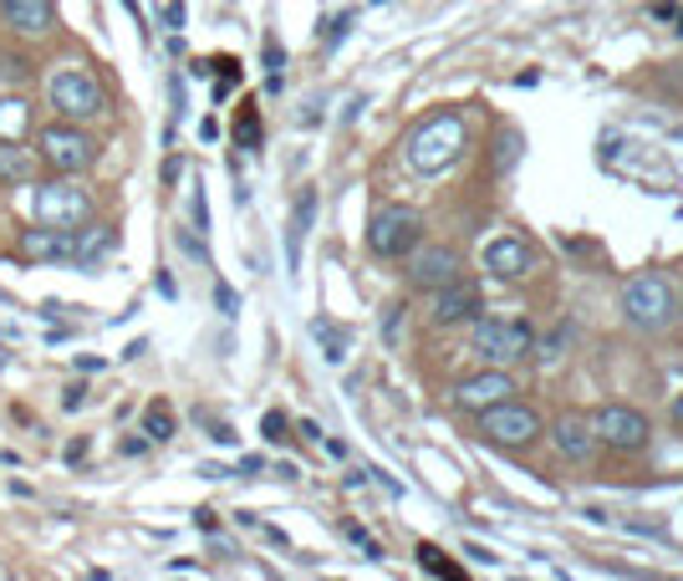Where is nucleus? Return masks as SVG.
I'll return each mask as SVG.
<instances>
[{"mask_svg": "<svg viewBox=\"0 0 683 581\" xmlns=\"http://www.w3.org/2000/svg\"><path fill=\"white\" fill-rule=\"evenodd\" d=\"M31 179V159L15 144H0V184H21Z\"/></svg>", "mask_w": 683, "mask_h": 581, "instance_id": "21", "label": "nucleus"}, {"mask_svg": "<svg viewBox=\"0 0 683 581\" xmlns=\"http://www.w3.org/2000/svg\"><path fill=\"white\" fill-rule=\"evenodd\" d=\"M0 77H27V62H15V56H0Z\"/></svg>", "mask_w": 683, "mask_h": 581, "instance_id": "27", "label": "nucleus"}, {"mask_svg": "<svg viewBox=\"0 0 683 581\" xmlns=\"http://www.w3.org/2000/svg\"><path fill=\"white\" fill-rule=\"evenodd\" d=\"M515 388H511V378L505 372H480V378H464L460 383V403L464 409H480L485 413L490 403H500V398H511Z\"/></svg>", "mask_w": 683, "mask_h": 581, "instance_id": "13", "label": "nucleus"}, {"mask_svg": "<svg viewBox=\"0 0 683 581\" xmlns=\"http://www.w3.org/2000/svg\"><path fill=\"white\" fill-rule=\"evenodd\" d=\"M41 159L52 163L56 173H82L87 163L97 159V144L82 128L56 123V128H41Z\"/></svg>", "mask_w": 683, "mask_h": 581, "instance_id": "6", "label": "nucleus"}, {"mask_svg": "<svg viewBox=\"0 0 683 581\" xmlns=\"http://www.w3.org/2000/svg\"><path fill=\"white\" fill-rule=\"evenodd\" d=\"M87 459V439H77V444H66V464H82Z\"/></svg>", "mask_w": 683, "mask_h": 581, "instance_id": "29", "label": "nucleus"}, {"mask_svg": "<svg viewBox=\"0 0 683 581\" xmlns=\"http://www.w3.org/2000/svg\"><path fill=\"white\" fill-rule=\"evenodd\" d=\"M27 128H31V103L6 97V103H0V144H21Z\"/></svg>", "mask_w": 683, "mask_h": 581, "instance_id": "18", "label": "nucleus"}, {"mask_svg": "<svg viewBox=\"0 0 683 581\" xmlns=\"http://www.w3.org/2000/svg\"><path fill=\"white\" fill-rule=\"evenodd\" d=\"M52 0H6V21H11L21 36H46L52 31Z\"/></svg>", "mask_w": 683, "mask_h": 581, "instance_id": "14", "label": "nucleus"}, {"mask_svg": "<svg viewBox=\"0 0 683 581\" xmlns=\"http://www.w3.org/2000/svg\"><path fill=\"white\" fill-rule=\"evenodd\" d=\"M46 97H52V107L62 118H97L103 113V82L87 66H62L52 77V87H46Z\"/></svg>", "mask_w": 683, "mask_h": 581, "instance_id": "3", "label": "nucleus"}, {"mask_svg": "<svg viewBox=\"0 0 683 581\" xmlns=\"http://www.w3.org/2000/svg\"><path fill=\"white\" fill-rule=\"evenodd\" d=\"M235 138H240V148H261V113L255 107H240V123H235Z\"/></svg>", "mask_w": 683, "mask_h": 581, "instance_id": "24", "label": "nucleus"}, {"mask_svg": "<svg viewBox=\"0 0 683 581\" xmlns=\"http://www.w3.org/2000/svg\"><path fill=\"white\" fill-rule=\"evenodd\" d=\"M419 567H423V571H434V577H449V581H460V577H464L454 561H444V551H439V546H419Z\"/></svg>", "mask_w": 683, "mask_h": 581, "instance_id": "23", "label": "nucleus"}, {"mask_svg": "<svg viewBox=\"0 0 683 581\" xmlns=\"http://www.w3.org/2000/svg\"><path fill=\"white\" fill-rule=\"evenodd\" d=\"M622 306H628V317L638 321V327H663V321L679 311V296H673L669 276L643 271V276L628 281V296H622Z\"/></svg>", "mask_w": 683, "mask_h": 581, "instance_id": "4", "label": "nucleus"}, {"mask_svg": "<svg viewBox=\"0 0 683 581\" xmlns=\"http://www.w3.org/2000/svg\"><path fill=\"white\" fill-rule=\"evenodd\" d=\"M591 434L602 439V444H612V450H643L648 444V419L638 409L607 403V409L597 413V423H591Z\"/></svg>", "mask_w": 683, "mask_h": 581, "instance_id": "8", "label": "nucleus"}, {"mask_svg": "<svg viewBox=\"0 0 683 581\" xmlns=\"http://www.w3.org/2000/svg\"><path fill=\"white\" fill-rule=\"evenodd\" d=\"M31 210H36V225L46 230H82V220L93 214V199L77 184H41Z\"/></svg>", "mask_w": 683, "mask_h": 581, "instance_id": "5", "label": "nucleus"}, {"mask_svg": "<svg viewBox=\"0 0 683 581\" xmlns=\"http://www.w3.org/2000/svg\"><path fill=\"white\" fill-rule=\"evenodd\" d=\"M419 235H423V220H419V210H408V204H382L368 225V245H372V255H382V261L408 255L413 245H419Z\"/></svg>", "mask_w": 683, "mask_h": 581, "instance_id": "2", "label": "nucleus"}, {"mask_svg": "<svg viewBox=\"0 0 683 581\" xmlns=\"http://www.w3.org/2000/svg\"><path fill=\"white\" fill-rule=\"evenodd\" d=\"M195 526L199 530H214V510H195Z\"/></svg>", "mask_w": 683, "mask_h": 581, "instance_id": "30", "label": "nucleus"}, {"mask_svg": "<svg viewBox=\"0 0 683 581\" xmlns=\"http://www.w3.org/2000/svg\"><path fill=\"white\" fill-rule=\"evenodd\" d=\"M144 434L154 439V444H164V439H174V409L164 403V398H154L144 409Z\"/></svg>", "mask_w": 683, "mask_h": 581, "instance_id": "20", "label": "nucleus"}, {"mask_svg": "<svg viewBox=\"0 0 683 581\" xmlns=\"http://www.w3.org/2000/svg\"><path fill=\"white\" fill-rule=\"evenodd\" d=\"M460 148H464V123L454 113H439L408 138V163L423 173H439L460 159Z\"/></svg>", "mask_w": 683, "mask_h": 581, "instance_id": "1", "label": "nucleus"}, {"mask_svg": "<svg viewBox=\"0 0 683 581\" xmlns=\"http://www.w3.org/2000/svg\"><path fill=\"white\" fill-rule=\"evenodd\" d=\"M474 311H480V286L474 281H449V286H439V302H434V321H470Z\"/></svg>", "mask_w": 683, "mask_h": 581, "instance_id": "11", "label": "nucleus"}, {"mask_svg": "<svg viewBox=\"0 0 683 581\" xmlns=\"http://www.w3.org/2000/svg\"><path fill=\"white\" fill-rule=\"evenodd\" d=\"M673 423H683V393H679V403H673Z\"/></svg>", "mask_w": 683, "mask_h": 581, "instance_id": "31", "label": "nucleus"}, {"mask_svg": "<svg viewBox=\"0 0 683 581\" xmlns=\"http://www.w3.org/2000/svg\"><path fill=\"white\" fill-rule=\"evenodd\" d=\"M214 302H220V311H224V317H235V290H230V286H214Z\"/></svg>", "mask_w": 683, "mask_h": 581, "instance_id": "26", "label": "nucleus"}, {"mask_svg": "<svg viewBox=\"0 0 683 581\" xmlns=\"http://www.w3.org/2000/svg\"><path fill=\"white\" fill-rule=\"evenodd\" d=\"M113 245H118V230H113V225H93L82 240H72V261H77V265H97L107 251H113Z\"/></svg>", "mask_w": 683, "mask_h": 581, "instance_id": "17", "label": "nucleus"}, {"mask_svg": "<svg viewBox=\"0 0 683 581\" xmlns=\"http://www.w3.org/2000/svg\"><path fill=\"white\" fill-rule=\"evenodd\" d=\"M312 214H316V194L306 189V194L296 199V214H291V230H286V261H291V271L302 265V240H306V230H312Z\"/></svg>", "mask_w": 683, "mask_h": 581, "instance_id": "16", "label": "nucleus"}, {"mask_svg": "<svg viewBox=\"0 0 683 581\" xmlns=\"http://www.w3.org/2000/svg\"><path fill=\"white\" fill-rule=\"evenodd\" d=\"M265 439H271V444H281V439H286V419H281V413H265Z\"/></svg>", "mask_w": 683, "mask_h": 581, "instance_id": "25", "label": "nucleus"}, {"mask_svg": "<svg viewBox=\"0 0 683 581\" xmlns=\"http://www.w3.org/2000/svg\"><path fill=\"white\" fill-rule=\"evenodd\" d=\"M474 352L485 362H515V357L530 352V327L526 321H505V317H490L474 327Z\"/></svg>", "mask_w": 683, "mask_h": 581, "instance_id": "7", "label": "nucleus"}, {"mask_svg": "<svg viewBox=\"0 0 683 581\" xmlns=\"http://www.w3.org/2000/svg\"><path fill=\"white\" fill-rule=\"evenodd\" d=\"M485 434L495 444H530L540 434V419L530 409H515L511 398H500V403L485 409Z\"/></svg>", "mask_w": 683, "mask_h": 581, "instance_id": "9", "label": "nucleus"}, {"mask_svg": "<svg viewBox=\"0 0 683 581\" xmlns=\"http://www.w3.org/2000/svg\"><path fill=\"white\" fill-rule=\"evenodd\" d=\"M87 403V388H66L62 393V409H82Z\"/></svg>", "mask_w": 683, "mask_h": 581, "instance_id": "28", "label": "nucleus"}, {"mask_svg": "<svg viewBox=\"0 0 683 581\" xmlns=\"http://www.w3.org/2000/svg\"><path fill=\"white\" fill-rule=\"evenodd\" d=\"M27 255H72V230H31L27 235Z\"/></svg>", "mask_w": 683, "mask_h": 581, "instance_id": "19", "label": "nucleus"}, {"mask_svg": "<svg viewBox=\"0 0 683 581\" xmlns=\"http://www.w3.org/2000/svg\"><path fill=\"white\" fill-rule=\"evenodd\" d=\"M485 265L495 276H526L530 271V245L521 235H500L485 245Z\"/></svg>", "mask_w": 683, "mask_h": 581, "instance_id": "12", "label": "nucleus"}, {"mask_svg": "<svg viewBox=\"0 0 683 581\" xmlns=\"http://www.w3.org/2000/svg\"><path fill=\"white\" fill-rule=\"evenodd\" d=\"M316 342L327 347V362H342V357H347V331L342 327H332V321H316Z\"/></svg>", "mask_w": 683, "mask_h": 581, "instance_id": "22", "label": "nucleus"}, {"mask_svg": "<svg viewBox=\"0 0 683 581\" xmlns=\"http://www.w3.org/2000/svg\"><path fill=\"white\" fill-rule=\"evenodd\" d=\"M460 276H464V261L449 251V245H434V251H423L419 261H413V286H423V290H439Z\"/></svg>", "mask_w": 683, "mask_h": 581, "instance_id": "10", "label": "nucleus"}, {"mask_svg": "<svg viewBox=\"0 0 683 581\" xmlns=\"http://www.w3.org/2000/svg\"><path fill=\"white\" fill-rule=\"evenodd\" d=\"M556 450H561L566 459H587V454H591V429H587V419H577V413L556 419Z\"/></svg>", "mask_w": 683, "mask_h": 581, "instance_id": "15", "label": "nucleus"}]
</instances>
